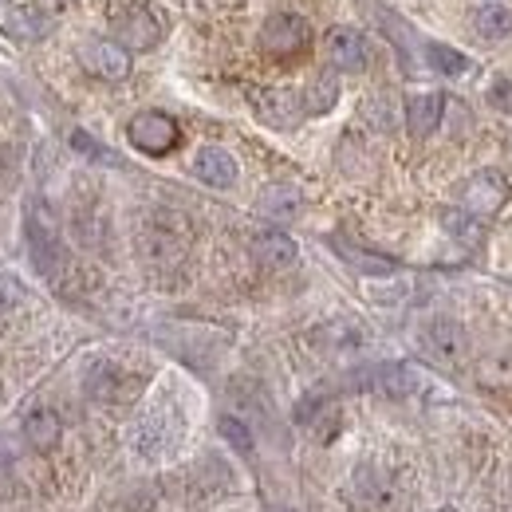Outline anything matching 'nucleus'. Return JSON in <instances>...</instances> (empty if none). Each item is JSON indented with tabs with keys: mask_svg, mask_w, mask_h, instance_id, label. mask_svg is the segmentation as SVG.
Listing matches in <instances>:
<instances>
[{
	"mask_svg": "<svg viewBox=\"0 0 512 512\" xmlns=\"http://www.w3.org/2000/svg\"><path fill=\"white\" fill-rule=\"evenodd\" d=\"M186 253H190V225L174 209H154L138 229V256L158 272H174Z\"/></svg>",
	"mask_w": 512,
	"mask_h": 512,
	"instance_id": "1",
	"label": "nucleus"
},
{
	"mask_svg": "<svg viewBox=\"0 0 512 512\" xmlns=\"http://www.w3.org/2000/svg\"><path fill=\"white\" fill-rule=\"evenodd\" d=\"M260 48L276 60H296L312 48V24L300 12H272L260 28Z\"/></svg>",
	"mask_w": 512,
	"mask_h": 512,
	"instance_id": "3",
	"label": "nucleus"
},
{
	"mask_svg": "<svg viewBox=\"0 0 512 512\" xmlns=\"http://www.w3.org/2000/svg\"><path fill=\"white\" fill-rule=\"evenodd\" d=\"M134 386H138V379H130L119 363H95L87 371V394L95 402H123L134 394Z\"/></svg>",
	"mask_w": 512,
	"mask_h": 512,
	"instance_id": "11",
	"label": "nucleus"
},
{
	"mask_svg": "<svg viewBox=\"0 0 512 512\" xmlns=\"http://www.w3.org/2000/svg\"><path fill=\"white\" fill-rule=\"evenodd\" d=\"M335 253L347 256L359 272H367V276H390L394 272V260L390 256H375V253H359L355 245H347V241H335Z\"/></svg>",
	"mask_w": 512,
	"mask_h": 512,
	"instance_id": "21",
	"label": "nucleus"
},
{
	"mask_svg": "<svg viewBox=\"0 0 512 512\" xmlns=\"http://www.w3.org/2000/svg\"><path fill=\"white\" fill-rule=\"evenodd\" d=\"M217 430L225 434V442L237 449V453H253V434H249V426L241 422V418H233V414H225L221 422H217Z\"/></svg>",
	"mask_w": 512,
	"mask_h": 512,
	"instance_id": "25",
	"label": "nucleus"
},
{
	"mask_svg": "<svg viewBox=\"0 0 512 512\" xmlns=\"http://www.w3.org/2000/svg\"><path fill=\"white\" fill-rule=\"evenodd\" d=\"M426 56H430V64L438 67L442 75H449V79H461V75L473 71V60L461 56V52H453L449 44H426Z\"/></svg>",
	"mask_w": 512,
	"mask_h": 512,
	"instance_id": "20",
	"label": "nucleus"
},
{
	"mask_svg": "<svg viewBox=\"0 0 512 512\" xmlns=\"http://www.w3.org/2000/svg\"><path fill=\"white\" fill-rule=\"evenodd\" d=\"M505 201H509V182H505L497 170L473 174V178L461 186V193H457V209L469 213V217H477V221L497 217V213L505 209Z\"/></svg>",
	"mask_w": 512,
	"mask_h": 512,
	"instance_id": "4",
	"label": "nucleus"
},
{
	"mask_svg": "<svg viewBox=\"0 0 512 512\" xmlns=\"http://www.w3.org/2000/svg\"><path fill=\"white\" fill-rule=\"evenodd\" d=\"M71 146H75L83 158H91V162H115V154H111L107 146H99L87 130H71Z\"/></svg>",
	"mask_w": 512,
	"mask_h": 512,
	"instance_id": "26",
	"label": "nucleus"
},
{
	"mask_svg": "<svg viewBox=\"0 0 512 512\" xmlns=\"http://www.w3.org/2000/svg\"><path fill=\"white\" fill-rule=\"evenodd\" d=\"M28 249L36 268L48 276V280H60L64 276V245H60V229H56V217L52 209H44V201H32L28 205Z\"/></svg>",
	"mask_w": 512,
	"mask_h": 512,
	"instance_id": "2",
	"label": "nucleus"
},
{
	"mask_svg": "<svg viewBox=\"0 0 512 512\" xmlns=\"http://www.w3.org/2000/svg\"><path fill=\"white\" fill-rule=\"evenodd\" d=\"M335 103H339V75H331V71H320V75H312V83L304 87V99H300V107H304L308 115H327Z\"/></svg>",
	"mask_w": 512,
	"mask_h": 512,
	"instance_id": "17",
	"label": "nucleus"
},
{
	"mask_svg": "<svg viewBox=\"0 0 512 512\" xmlns=\"http://www.w3.org/2000/svg\"><path fill=\"white\" fill-rule=\"evenodd\" d=\"M60 434H64V422H60V414L52 406H32L24 414V438H28L32 449H44V453L56 449Z\"/></svg>",
	"mask_w": 512,
	"mask_h": 512,
	"instance_id": "14",
	"label": "nucleus"
},
{
	"mask_svg": "<svg viewBox=\"0 0 512 512\" xmlns=\"http://www.w3.org/2000/svg\"><path fill=\"white\" fill-rule=\"evenodd\" d=\"M127 138L134 150H142L150 158H162V154H170L182 142V130H178V123L166 111H138L130 119Z\"/></svg>",
	"mask_w": 512,
	"mask_h": 512,
	"instance_id": "5",
	"label": "nucleus"
},
{
	"mask_svg": "<svg viewBox=\"0 0 512 512\" xmlns=\"http://www.w3.org/2000/svg\"><path fill=\"white\" fill-rule=\"evenodd\" d=\"M371 386H379L383 394H390V398H406L414 386H418V375L410 371V367H379L371 379H367Z\"/></svg>",
	"mask_w": 512,
	"mask_h": 512,
	"instance_id": "19",
	"label": "nucleus"
},
{
	"mask_svg": "<svg viewBox=\"0 0 512 512\" xmlns=\"http://www.w3.org/2000/svg\"><path fill=\"white\" fill-rule=\"evenodd\" d=\"M355 497L359 501H371V505H379V512L390 505V485L383 481V473H375V469H363L359 477H355Z\"/></svg>",
	"mask_w": 512,
	"mask_h": 512,
	"instance_id": "22",
	"label": "nucleus"
},
{
	"mask_svg": "<svg viewBox=\"0 0 512 512\" xmlns=\"http://www.w3.org/2000/svg\"><path fill=\"white\" fill-rule=\"evenodd\" d=\"M162 36H166V24L158 20V12H154L146 0H138V4H130L127 12H123L115 40H119L127 52H150V48L162 44Z\"/></svg>",
	"mask_w": 512,
	"mask_h": 512,
	"instance_id": "6",
	"label": "nucleus"
},
{
	"mask_svg": "<svg viewBox=\"0 0 512 512\" xmlns=\"http://www.w3.org/2000/svg\"><path fill=\"white\" fill-rule=\"evenodd\" d=\"M300 99L292 95V91H268L264 99H260V119L264 123H272V127H292L296 119H300Z\"/></svg>",
	"mask_w": 512,
	"mask_h": 512,
	"instance_id": "18",
	"label": "nucleus"
},
{
	"mask_svg": "<svg viewBox=\"0 0 512 512\" xmlns=\"http://www.w3.org/2000/svg\"><path fill=\"white\" fill-rule=\"evenodd\" d=\"M442 115H446V95H438V91L406 99V130L414 138H430L434 130L442 127Z\"/></svg>",
	"mask_w": 512,
	"mask_h": 512,
	"instance_id": "12",
	"label": "nucleus"
},
{
	"mask_svg": "<svg viewBox=\"0 0 512 512\" xmlns=\"http://www.w3.org/2000/svg\"><path fill=\"white\" fill-rule=\"evenodd\" d=\"M79 64L87 67L95 79H103V83H123L130 75V52L119 40L95 36V40H87L79 48Z\"/></svg>",
	"mask_w": 512,
	"mask_h": 512,
	"instance_id": "8",
	"label": "nucleus"
},
{
	"mask_svg": "<svg viewBox=\"0 0 512 512\" xmlns=\"http://www.w3.org/2000/svg\"><path fill=\"white\" fill-rule=\"evenodd\" d=\"M442 225H446L457 241H465V245H477L481 241V221L469 217V213H461V209H446L442 213Z\"/></svg>",
	"mask_w": 512,
	"mask_h": 512,
	"instance_id": "23",
	"label": "nucleus"
},
{
	"mask_svg": "<svg viewBox=\"0 0 512 512\" xmlns=\"http://www.w3.org/2000/svg\"><path fill=\"white\" fill-rule=\"evenodd\" d=\"M253 256L260 268H268V272H284V268H292L296 264V241L288 237V233H280V229H268V233H256L253 237Z\"/></svg>",
	"mask_w": 512,
	"mask_h": 512,
	"instance_id": "13",
	"label": "nucleus"
},
{
	"mask_svg": "<svg viewBox=\"0 0 512 512\" xmlns=\"http://www.w3.org/2000/svg\"><path fill=\"white\" fill-rule=\"evenodd\" d=\"M422 351L442 367H457L469 355V335L457 320H430L422 327Z\"/></svg>",
	"mask_w": 512,
	"mask_h": 512,
	"instance_id": "7",
	"label": "nucleus"
},
{
	"mask_svg": "<svg viewBox=\"0 0 512 512\" xmlns=\"http://www.w3.org/2000/svg\"><path fill=\"white\" fill-rule=\"evenodd\" d=\"M24 300V288H20V280H12V276H0V320L8 316V312H16V304Z\"/></svg>",
	"mask_w": 512,
	"mask_h": 512,
	"instance_id": "27",
	"label": "nucleus"
},
{
	"mask_svg": "<svg viewBox=\"0 0 512 512\" xmlns=\"http://www.w3.org/2000/svg\"><path fill=\"white\" fill-rule=\"evenodd\" d=\"M323 52H327V64L331 71H363L367 67V40H363V32H355V28H331L327 32V40H323Z\"/></svg>",
	"mask_w": 512,
	"mask_h": 512,
	"instance_id": "9",
	"label": "nucleus"
},
{
	"mask_svg": "<svg viewBox=\"0 0 512 512\" xmlns=\"http://www.w3.org/2000/svg\"><path fill=\"white\" fill-rule=\"evenodd\" d=\"M193 174L205 182V186H213V190H229V186H237V158L229 154V150H221V146H201L197 150V158H193Z\"/></svg>",
	"mask_w": 512,
	"mask_h": 512,
	"instance_id": "10",
	"label": "nucleus"
},
{
	"mask_svg": "<svg viewBox=\"0 0 512 512\" xmlns=\"http://www.w3.org/2000/svg\"><path fill=\"white\" fill-rule=\"evenodd\" d=\"M75 241L87 245V249H99L103 245V217L91 213V209L75 213Z\"/></svg>",
	"mask_w": 512,
	"mask_h": 512,
	"instance_id": "24",
	"label": "nucleus"
},
{
	"mask_svg": "<svg viewBox=\"0 0 512 512\" xmlns=\"http://www.w3.org/2000/svg\"><path fill=\"white\" fill-rule=\"evenodd\" d=\"M256 209L268 221H296L300 209H304V193L296 190V186H288V182H280V186H268V190L260 193V205Z\"/></svg>",
	"mask_w": 512,
	"mask_h": 512,
	"instance_id": "16",
	"label": "nucleus"
},
{
	"mask_svg": "<svg viewBox=\"0 0 512 512\" xmlns=\"http://www.w3.org/2000/svg\"><path fill=\"white\" fill-rule=\"evenodd\" d=\"M473 32L481 40H509L512 36V8L505 0H485L473 8Z\"/></svg>",
	"mask_w": 512,
	"mask_h": 512,
	"instance_id": "15",
	"label": "nucleus"
}]
</instances>
